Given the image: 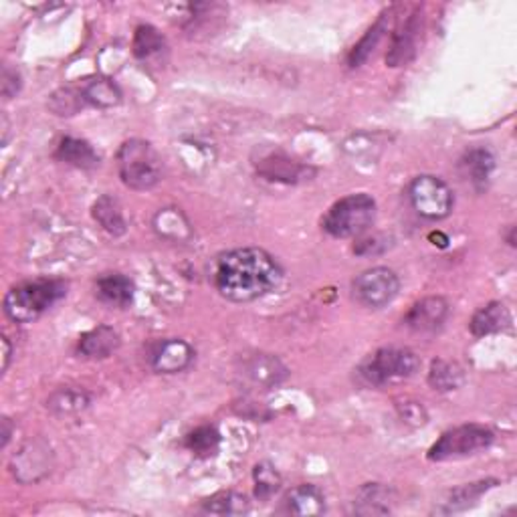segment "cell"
Returning a JSON list of instances; mask_svg holds the SVG:
<instances>
[{
  "instance_id": "1",
  "label": "cell",
  "mask_w": 517,
  "mask_h": 517,
  "mask_svg": "<svg viewBox=\"0 0 517 517\" xmlns=\"http://www.w3.org/2000/svg\"><path fill=\"white\" fill-rule=\"evenodd\" d=\"M281 267L263 249H235L217 261L214 285L222 297L246 304L271 293L281 281Z\"/></svg>"
},
{
  "instance_id": "2",
  "label": "cell",
  "mask_w": 517,
  "mask_h": 517,
  "mask_svg": "<svg viewBox=\"0 0 517 517\" xmlns=\"http://www.w3.org/2000/svg\"><path fill=\"white\" fill-rule=\"evenodd\" d=\"M67 283L59 280H39L13 288L4 297V314L17 323H29L65 297Z\"/></svg>"
},
{
  "instance_id": "3",
  "label": "cell",
  "mask_w": 517,
  "mask_h": 517,
  "mask_svg": "<svg viewBox=\"0 0 517 517\" xmlns=\"http://www.w3.org/2000/svg\"><path fill=\"white\" fill-rule=\"evenodd\" d=\"M418 366V356L409 348H382L360 364L358 378L366 386L380 388L415 376Z\"/></svg>"
},
{
  "instance_id": "4",
  "label": "cell",
  "mask_w": 517,
  "mask_h": 517,
  "mask_svg": "<svg viewBox=\"0 0 517 517\" xmlns=\"http://www.w3.org/2000/svg\"><path fill=\"white\" fill-rule=\"evenodd\" d=\"M117 168L124 185L134 190L154 188L162 178L160 156L144 140H130L119 148Z\"/></svg>"
},
{
  "instance_id": "5",
  "label": "cell",
  "mask_w": 517,
  "mask_h": 517,
  "mask_svg": "<svg viewBox=\"0 0 517 517\" xmlns=\"http://www.w3.org/2000/svg\"><path fill=\"white\" fill-rule=\"evenodd\" d=\"M376 219V202L368 194H349L330 206L322 219V227L336 238L358 237L368 230Z\"/></svg>"
},
{
  "instance_id": "6",
  "label": "cell",
  "mask_w": 517,
  "mask_h": 517,
  "mask_svg": "<svg viewBox=\"0 0 517 517\" xmlns=\"http://www.w3.org/2000/svg\"><path fill=\"white\" fill-rule=\"evenodd\" d=\"M495 441L491 428L481 425H465L457 427L452 431L444 433L439 441H436L431 451H428V459L431 461H451L475 455Z\"/></svg>"
},
{
  "instance_id": "7",
  "label": "cell",
  "mask_w": 517,
  "mask_h": 517,
  "mask_svg": "<svg viewBox=\"0 0 517 517\" xmlns=\"http://www.w3.org/2000/svg\"><path fill=\"white\" fill-rule=\"evenodd\" d=\"M409 198L412 209H415L420 217L428 220H441L449 217L452 211V193L451 188L444 185L441 178L436 177H418L410 182Z\"/></svg>"
},
{
  "instance_id": "8",
  "label": "cell",
  "mask_w": 517,
  "mask_h": 517,
  "mask_svg": "<svg viewBox=\"0 0 517 517\" xmlns=\"http://www.w3.org/2000/svg\"><path fill=\"white\" fill-rule=\"evenodd\" d=\"M401 281L392 269L374 267L358 275L352 283V296L364 307H384L399 296Z\"/></svg>"
},
{
  "instance_id": "9",
  "label": "cell",
  "mask_w": 517,
  "mask_h": 517,
  "mask_svg": "<svg viewBox=\"0 0 517 517\" xmlns=\"http://www.w3.org/2000/svg\"><path fill=\"white\" fill-rule=\"evenodd\" d=\"M51 457H53L51 449L41 441L25 444L19 455L14 457V463H13L14 477H17L21 483L39 481L41 477H45L51 471V463H49Z\"/></svg>"
},
{
  "instance_id": "10",
  "label": "cell",
  "mask_w": 517,
  "mask_h": 517,
  "mask_svg": "<svg viewBox=\"0 0 517 517\" xmlns=\"http://www.w3.org/2000/svg\"><path fill=\"white\" fill-rule=\"evenodd\" d=\"M194 360V349L185 340H166L154 349L152 368L158 374H178Z\"/></svg>"
},
{
  "instance_id": "11",
  "label": "cell",
  "mask_w": 517,
  "mask_h": 517,
  "mask_svg": "<svg viewBox=\"0 0 517 517\" xmlns=\"http://www.w3.org/2000/svg\"><path fill=\"white\" fill-rule=\"evenodd\" d=\"M418 33H420V17H418V13H415V14H410L407 22H404V25L394 33L391 51H388L386 55L388 65L391 67L407 65V63L415 57Z\"/></svg>"
},
{
  "instance_id": "12",
  "label": "cell",
  "mask_w": 517,
  "mask_h": 517,
  "mask_svg": "<svg viewBox=\"0 0 517 517\" xmlns=\"http://www.w3.org/2000/svg\"><path fill=\"white\" fill-rule=\"evenodd\" d=\"M449 315V304L443 297H427L418 301L407 315V325L415 332L439 330Z\"/></svg>"
},
{
  "instance_id": "13",
  "label": "cell",
  "mask_w": 517,
  "mask_h": 517,
  "mask_svg": "<svg viewBox=\"0 0 517 517\" xmlns=\"http://www.w3.org/2000/svg\"><path fill=\"white\" fill-rule=\"evenodd\" d=\"M283 512L289 515H322L325 512V497L315 485L293 487L283 499Z\"/></svg>"
},
{
  "instance_id": "14",
  "label": "cell",
  "mask_w": 517,
  "mask_h": 517,
  "mask_svg": "<svg viewBox=\"0 0 517 517\" xmlns=\"http://www.w3.org/2000/svg\"><path fill=\"white\" fill-rule=\"evenodd\" d=\"M119 348V336L114 328L109 325H98L91 332L83 333L79 338V354L83 358H90V360H103V358H109Z\"/></svg>"
},
{
  "instance_id": "15",
  "label": "cell",
  "mask_w": 517,
  "mask_h": 517,
  "mask_svg": "<svg viewBox=\"0 0 517 517\" xmlns=\"http://www.w3.org/2000/svg\"><path fill=\"white\" fill-rule=\"evenodd\" d=\"M509 323H512V314H509L505 304H501V301H491V304L481 307L479 312L473 315L469 328H471L473 336L483 338L489 336V333L507 330Z\"/></svg>"
},
{
  "instance_id": "16",
  "label": "cell",
  "mask_w": 517,
  "mask_h": 517,
  "mask_svg": "<svg viewBox=\"0 0 517 517\" xmlns=\"http://www.w3.org/2000/svg\"><path fill=\"white\" fill-rule=\"evenodd\" d=\"M98 297L108 306L125 307L134 299V283L119 273L103 275L98 281Z\"/></svg>"
},
{
  "instance_id": "17",
  "label": "cell",
  "mask_w": 517,
  "mask_h": 517,
  "mask_svg": "<svg viewBox=\"0 0 517 517\" xmlns=\"http://www.w3.org/2000/svg\"><path fill=\"white\" fill-rule=\"evenodd\" d=\"M493 168H495V160H493L489 150L483 148L471 150V152H467L463 160H461V172H463V177L479 190L487 185Z\"/></svg>"
},
{
  "instance_id": "18",
  "label": "cell",
  "mask_w": 517,
  "mask_h": 517,
  "mask_svg": "<svg viewBox=\"0 0 517 517\" xmlns=\"http://www.w3.org/2000/svg\"><path fill=\"white\" fill-rule=\"evenodd\" d=\"M57 158L69 166L82 170H91L99 166V156L95 150L83 140L77 138H63L57 148Z\"/></svg>"
},
{
  "instance_id": "19",
  "label": "cell",
  "mask_w": 517,
  "mask_h": 517,
  "mask_svg": "<svg viewBox=\"0 0 517 517\" xmlns=\"http://www.w3.org/2000/svg\"><path fill=\"white\" fill-rule=\"evenodd\" d=\"M314 172L301 166L297 162L289 160L281 154L269 156L263 162H259V174H263L269 180H280V182H297L299 178H304L306 174Z\"/></svg>"
},
{
  "instance_id": "20",
  "label": "cell",
  "mask_w": 517,
  "mask_h": 517,
  "mask_svg": "<svg viewBox=\"0 0 517 517\" xmlns=\"http://www.w3.org/2000/svg\"><path fill=\"white\" fill-rule=\"evenodd\" d=\"M93 219L99 222V227L106 230V233L114 237H122L127 230L122 206H119L116 198L108 194L98 198V202L93 204Z\"/></svg>"
},
{
  "instance_id": "21",
  "label": "cell",
  "mask_w": 517,
  "mask_h": 517,
  "mask_svg": "<svg viewBox=\"0 0 517 517\" xmlns=\"http://www.w3.org/2000/svg\"><path fill=\"white\" fill-rule=\"evenodd\" d=\"M356 513L360 515H384L391 513V491L378 483H370L360 489L354 501Z\"/></svg>"
},
{
  "instance_id": "22",
  "label": "cell",
  "mask_w": 517,
  "mask_h": 517,
  "mask_svg": "<svg viewBox=\"0 0 517 517\" xmlns=\"http://www.w3.org/2000/svg\"><path fill=\"white\" fill-rule=\"evenodd\" d=\"M82 95L83 101L98 108H114L122 101V91L117 90V85L114 82H109L106 77H98L87 82L82 87Z\"/></svg>"
},
{
  "instance_id": "23",
  "label": "cell",
  "mask_w": 517,
  "mask_h": 517,
  "mask_svg": "<svg viewBox=\"0 0 517 517\" xmlns=\"http://www.w3.org/2000/svg\"><path fill=\"white\" fill-rule=\"evenodd\" d=\"M497 481H479L471 485H463V487H457L449 493L447 501H443L444 507L441 509L443 513L451 512H461V509H467L469 505H473L477 499H479L483 493H487L493 485Z\"/></svg>"
},
{
  "instance_id": "24",
  "label": "cell",
  "mask_w": 517,
  "mask_h": 517,
  "mask_svg": "<svg viewBox=\"0 0 517 517\" xmlns=\"http://www.w3.org/2000/svg\"><path fill=\"white\" fill-rule=\"evenodd\" d=\"M428 382H431L435 391L441 392L455 391V388L463 384V370L452 362L435 360L431 364V372H428Z\"/></svg>"
},
{
  "instance_id": "25",
  "label": "cell",
  "mask_w": 517,
  "mask_h": 517,
  "mask_svg": "<svg viewBox=\"0 0 517 517\" xmlns=\"http://www.w3.org/2000/svg\"><path fill=\"white\" fill-rule=\"evenodd\" d=\"M204 512L217 515H241L249 512V499L235 491H220L204 501Z\"/></svg>"
},
{
  "instance_id": "26",
  "label": "cell",
  "mask_w": 517,
  "mask_h": 517,
  "mask_svg": "<svg viewBox=\"0 0 517 517\" xmlns=\"http://www.w3.org/2000/svg\"><path fill=\"white\" fill-rule=\"evenodd\" d=\"M386 29H388V14H382L376 25H374L368 33L362 37V41L354 47L352 53H349V59H348L349 67H360L362 63L370 57L374 49L378 47L380 39L384 37Z\"/></svg>"
},
{
  "instance_id": "27",
  "label": "cell",
  "mask_w": 517,
  "mask_h": 517,
  "mask_svg": "<svg viewBox=\"0 0 517 517\" xmlns=\"http://www.w3.org/2000/svg\"><path fill=\"white\" fill-rule=\"evenodd\" d=\"M90 404V396L77 388H61L49 399V407L57 415H73V412L83 410Z\"/></svg>"
},
{
  "instance_id": "28",
  "label": "cell",
  "mask_w": 517,
  "mask_h": 517,
  "mask_svg": "<svg viewBox=\"0 0 517 517\" xmlns=\"http://www.w3.org/2000/svg\"><path fill=\"white\" fill-rule=\"evenodd\" d=\"M220 435L214 427H198L186 436V447L198 457H211L219 449Z\"/></svg>"
},
{
  "instance_id": "29",
  "label": "cell",
  "mask_w": 517,
  "mask_h": 517,
  "mask_svg": "<svg viewBox=\"0 0 517 517\" xmlns=\"http://www.w3.org/2000/svg\"><path fill=\"white\" fill-rule=\"evenodd\" d=\"M164 49V37L154 27L142 25L134 35V55L138 59H150Z\"/></svg>"
},
{
  "instance_id": "30",
  "label": "cell",
  "mask_w": 517,
  "mask_h": 517,
  "mask_svg": "<svg viewBox=\"0 0 517 517\" xmlns=\"http://www.w3.org/2000/svg\"><path fill=\"white\" fill-rule=\"evenodd\" d=\"M253 479H254V495L259 499H269L281 487V475L269 463H259L254 467Z\"/></svg>"
},
{
  "instance_id": "31",
  "label": "cell",
  "mask_w": 517,
  "mask_h": 517,
  "mask_svg": "<svg viewBox=\"0 0 517 517\" xmlns=\"http://www.w3.org/2000/svg\"><path fill=\"white\" fill-rule=\"evenodd\" d=\"M11 356H13V349L9 344V338H3V372H6V368H9Z\"/></svg>"
},
{
  "instance_id": "32",
  "label": "cell",
  "mask_w": 517,
  "mask_h": 517,
  "mask_svg": "<svg viewBox=\"0 0 517 517\" xmlns=\"http://www.w3.org/2000/svg\"><path fill=\"white\" fill-rule=\"evenodd\" d=\"M11 420L9 418H3V447H6L11 441Z\"/></svg>"
}]
</instances>
